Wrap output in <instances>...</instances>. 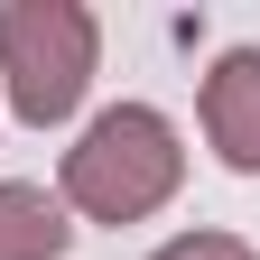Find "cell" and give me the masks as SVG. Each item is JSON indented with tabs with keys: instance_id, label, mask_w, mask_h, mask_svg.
Here are the masks:
<instances>
[{
	"instance_id": "cell-1",
	"label": "cell",
	"mask_w": 260,
	"mask_h": 260,
	"mask_svg": "<svg viewBox=\"0 0 260 260\" xmlns=\"http://www.w3.org/2000/svg\"><path fill=\"white\" fill-rule=\"evenodd\" d=\"M186 177V149H177V121L168 112H149V103H112V112H93V130L75 149H65V205H75L84 223H140L158 214L177 195Z\"/></svg>"
},
{
	"instance_id": "cell-2",
	"label": "cell",
	"mask_w": 260,
	"mask_h": 260,
	"mask_svg": "<svg viewBox=\"0 0 260 260\" xmlns=\"http://www.w3.org/2000/svg\"><path fill=\"white\" fill-rule=\"evenodd\" d=\"M93 56H103V28L84 0H10L0 10V93L28 130H56L84 103Z\"/></svg>"
},
{
	"instance_id": "cell-3",
	"label": "cell",
	"mask_w": 260,
	"mask_h": 260,
	"mask_svg": "<svg viewBox=\"0 0 260 260\" xmlns=\"http://www.w3.org/2000/svg\"><path fill=\"white\" fill-rule=\"evenodd\" d=\"M205 140L233 177H260V47H223L205 75Z\"/></svg>"
},
{
	"instance_id": "cell-4",
	"label": "cell",
	"mask_w": 260,
	"mask_h": 260,
	"mask_svg": "<svg viewBox=\"0 0 260 260\" xmlns=\"http://www.w3.org/2000/svg\"><path fill=\"white\" fill-rule=\"evenodd\" d=\"M65 242H75V223H65V205L47 186H0V260H65Z\"/></svg>"
},
{
	"instance_id": "cell-5",
	"label": "cell",
	"mask_w": 260,
	"mask_h": 260,
	"mask_svg": "<svg viewBox=\"0 0 260 260\" xmlns=\"http://www.w3.org/2000/svg\"><path fill=\"white\" fill-rule=\"evenodd\" d=\"M149 260H260L242 233H177V242H158Z\"/></svg>"
}]
</instances>
